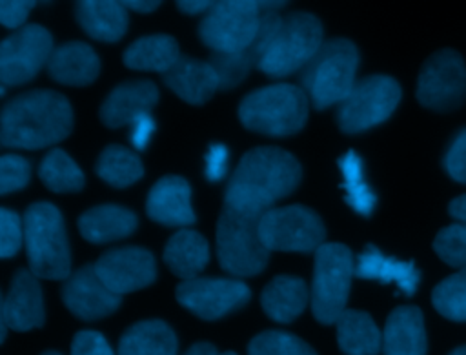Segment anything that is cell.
<instances>
[{
    "mask_svg": "<svg viewBox=\"0 0 466 355\" xmlns=\"http://www.w3.org/2000/svg\"><path fill=\"white\" fill-rule=\"evenodd\" d=\"M33 7H35V2H29V0H2L0 22L7 29H20L24 27V22Z\"/></svg>",
    "mask_w": 466,
    "mask_h": 355,
    "instance_id": "b9f144b4",
    "label": "cell"
},
{
    "mask_svg": "<svg viewBox=\"0 0 466 355\" xmlns=\"http://www.w3.org/2000/svg\"><path fill=\"white\" fill-rule=\"evenodd\" d=\"M208 64L213 67L218 78V87L229 89L238 86L248 76L251 67H257V58L248 47L238 53H213Z\"/></svg>",
    "mask_w": 466,
    "mask_h": 355,
    "instance_id": "d590c367",
    "label": "cell"
},
{
    "mask_svg": "<svg viewBox=\"0 0 466 355\" xmlns=\"http://www.w3.org/2000/svg\"><path fill=\"white\" fill-rule=\"evenodd\" d=\"M155 131V120L151 115H142L138 117L133 124H131V131H129V140L133 144L135 149L142 151L146 149L151 135Z\"/></svg>",
    "mask_w": 466,
    "mask_h": 355,
    "instance_id": "ee69618b",
    "label": "cell"
},
{
    "mask_svg": "<svg viewBox=\"0 0 466 355\" xmlns=\"http://www.w3.org/2000/svg\"><path fill=\"white\" fill-rule=\"evenodd\" d=\"M122 4L126 5V9H133L137 13H151L160 5L158 0H127Z\"/></svg>",
    "mask_w": 466,
    "mask_h": 355,
    "instance_id": "7dc6e473",
    "label": "cell"
},
{
    "mask_svg": "<svg viewBox=\"0 0 466 355\" xmlns=\"http://www.w3.org/2000/svg\"><path fill=\"white\" fill-rule=\"evenodd\" d=\"M75 16L84 33L100 42H116L127 29L126 5L115 0L78 2Z\"/></svg>",
    "mask_w": 466,
    "mask_h": 355,
    "instance_id": "d4e9b609",
    "label": "cell"
},
{
    "mask_svg": "<svg viewBox=\"0 0 466 355\" xmlns=\"http://www.w3.org/2000/svg\"><path fill=\"white\" fill-rule=\"evenodd\" d=\"M355 275L360 279H375L382 284L393 282L408 297L415 293L420 279L411 260L386 257L371 244L355 259Z\"/></svg>",
    "mask_w": 466,
    "mask_h": 355,
    "instance_id": "cb8c5ba5",
    "label": "cell"
},
{
    "mask_svg": "<svg viewBox=\"0 0 466 355\" xmlns=\"http://www.w3.org/2000/svg\"><path fill=\"white\" fill-rule=\"evenodd\" d=\"M47 71L53 80L66 86H87L100 71V60L95 49L84 42H67L58 46L49 62Z\"/></svg>",
    "mask_w": 466,
    "mask_h": 355,
    "instance_id": "7402d4cb",
    "label": "cell"
},
{
    "mask_svg": "<svg viewBox=\"0 0 466 355\" xmlns=\"http://www.w3.org/2000/svg\"><path fill=\"white\" fill-rule=\"evenodd\" d=\"M24 242V220L7 209H0V255L2 259L13 257Z\"/></svg>",
    "mask_w": 466,
    "mask_h": 355,
    "instance_id": "f35d334b",
    "label": "cell"
},
{
    "mask_svg": "<svg viewBox=\"0 0 466 355\" xmlns=\"http://www.w3.org/2000/svg\"><path fill=\"white\" fill-rule=\"evenodd\" d=\"M147 217L171 228H189L197 217L191 208V188L177 175L162 177L149 189L146 200Z\"/></svg>",
    "mask_w": 466,
    "mask_h": 355,
    "instance_id": "ac0fdd59",
    "label": "cell"
},
{
    "mask_svg": "<svg viewBox=\"0 0 466 355\" xmlns=\"http://www.w3.org/2000/svg\"><path fill=\"white\" fill-rule=\"evenodd\" d=\"M322 44V24L315 15L289 13L282 16L257 67L273 78L288 76L304 69Z\"/></svg>",
    "mask_w": 466,
    "mask_h": 355,
    "instance_id": "52a82bcc",
    "label": "cell"
},
{
    "mask_svg": "<svg viewBox=\"0 0 466 355\" xmlns=\"http://www.w3.org/2000/svg\"><path fill=\"white\" fill-rule=\"evenodd\" d=\"M450 355H466V346H459V348H455Z\"/></svg>",
    "mask_w": 466,
    "mask_h": 355,
    "instance_id": "681fc988",
    "label": "cell"
},
{
    "mask_svg": "<svg viewBox=\"0 0 466 355\" xmlns=\"http://www.w3.org/2000/svg\"><path fill=\"white\" fill-rule=\"evenodd\" d=\"M209 260L208 240L195 229L182 228L164 248V262L182 280L197 279Z\"/></svg>",
    "mask_w": 466,
    "mask_h": 355,
    "instance_id": "484cf974",
    "label": "cell"
},
{
    "mask_svg": "<svg viewBox=\"0 0 466 355\" xmlns=\"http://www.w3.org/2000/svg\"><path fill=\"white\" fill-rule=\"evenodd\" d=\"M339 167L344 177L346 202L360 215H370L375 208V195L368 188L362 175V160L355 151H348L339 158Z\"/></svg>",
    "mask_w": 466,
    "mask_h": 355,
    "instance_id": "d6a6232c",
    "label": "cell"
},
{
    "mask_svg": "<svg viewBox=\"0 0 466 355\" xmlns=\"http://www.w3.org/2000/svg\"><path fill=\"white\" fill-rule=\"evenodd\" d=\"M258 231L269 251H317L326 238L320 217L304 206L273 208L260 218Z\"/></svg>",
    "mask_w": 466,
    "mask_h": 355,
    "instance_id": "8fae6325",
    "label": "cell"
},
{
    "mask_svg": "<svg viewBox=\"0 0 466 355\" xmlns=\"http://www.w3.org/2000/svg\"><path fill=\"white\" fill-rule=\"evenodd\" d=\"M431 302L442 317L466 322V268L441 280L433 288Z\"/></svg>",
    "mask_w": 466,
    "mask_h": 355,
    "instance_id": "836d02e7",
    "label": "cell"
},
{
    "mask_svg": "<svg viewBox=\"0 0 466 355\" xmlns=\"http://www.w3.org/2000/svg\"><path fill=\"white\" fill-rule=\"evenodd\" d=\"M249 288L237 279H191L177 288V300L193 315L215 320L244 306L249 300Z\"/></svg>",
    "mask_w": 466,
    "mask_h": 355,
    "instance_id": "5bb4252c",
    "label": "cell"
},
{
    "mask_svg": "<svg viewBox=\"0 0 466 355\" xmlns=\"http://www.w3.org/2000/svg\"><path fill=\"white\" fill-rule=\"evenodd\" d=\"M302 169L299 160L273 146L248 151L226 188L224 204L238 211L264 215L279 198L288 197L299 186Z\"/></svg>",
    "mask_w": 466,
    "mask_h": 355,
    "instance_id": "6da1fadb",
    "label": "cell"
},
{
    "mask_svg": "<svg viewBox=\"0 0 466 355\" xmlns=\"http://www.w3.org/2000/svg\"><path fill=\"white\" fill-rule=\"evenodd\" d=\"M220 355H237V353H233V351H226V353H220Z\"/></svg>",
    "mask_w": 466,
    "mask_h": 355,
    "instance_id": "816d5d0a",
    "label": "cell"
},
{
    "mask_svg": "<svg viewBox=\"0 0 466 355\" xmlns=\"http://www.w3.org/2000/svg\"><path fill=\"white\" fill-rule=\"evenodd\" d=\"M51 33L29 24L9 35L0 46V80L4 86H20L31 80L53 55Z\"/></svg>",
    "mask_w": 466,
    "mask_h": 355,
    "instance_id": "4fadbf2b",
    "label": "cell"
},
{
    "mask_svg": "<svg viewBox=\"0 0 466 355\" xmlns=\"http://www.w3.org/2000/svg\"><path fill=\"white\" fill-rule=\"evenodd\" d=\"M95 269L100 280L120 297L149 286L157 277L155 257L137 246L116 248L104 253L95 262Z\"/></svg>",
    "mask_w": 466,
    "mask_h": 355,
    "instance_id": "9a60e30c",
    "label": "cell"
},
{
    "mask_svg": "<svg viewBox=\"0 0 466 355\" xmlns=\"http://www.w3.org/2000/svg\"><path fill=\"white\" fill-rule=\"evenodd\" d=\"M433 249L448 266L464 269L466 268V224L455 222L442 228L435 240Z\"/></svg>",
    "mask_w": 466,
    "mask_h": 355,
    "instance_id": "8d00e7d4",
    "label": "cell"
},
{
    "mask_svg": "<svg viewBox=\"0 0 466 355\" xmlns=\"http://www.w3.org/2000/svg\"><path fill=\"white\" fill-rule=\"evenodd\" d=\"M31 177L29 162L20 155H4L0 158V193L22 189Z\"/></svg>",
    "mask_w": 466,
    "mask_h": 355,
    "instance_id": "74e56055",
    "label": "cell"
},
{
    "mask_svg": "<svg viewBox=\"0 0 466 355\" xmlns=\"http://www.w3.org/2000/svg\"><path fill=\"white\" fill-rule=\"evenodd\" d=\"M359 51L348 38H331L300 73L302 91L315 109L340 104L355 86Z\"/></svg>",
    "mask_w": 466,
    "mask_h": 355,
    "instance_id": "277c9868",
    "label": "cell"
},
{
    "mask_svg": "<svg viewBox=\"0 0 466 355\" xmlns=\"http://www.w3.org/2000/svg\"><path fill=\"white\" fill-rule=\"evenodd\" d=\"M96 175L113 188H126L140 180L144 167L140 158L124 146H107L96 162Z\"/></svg>",
    "mask_w": 466,
    "mask_h": 355,
    "instance_id": "4dcf8cb0",
    "label": "cell"
},
{
    "mask_svg": "<svg viewBox=\"0 0 466 355\" xmlns=\"http://www.w3.org/2000/svg\"><path fill=\"white\" fill-rule=\"evenodd\" d=\"M213 4L215 2H208V0H182L177 5L180 7L182 13H187V15H198V13L206 15L213 7Z\"/></svg>",
    "mask_w": 466,
    "mask_h": 355,
    "instance_id": "f6af8a7d",
    "label": "cell"
},
{
    "mask_svg": "<svg viewBox=\"0 0 466 355\" xmlns=\"http://www.w3.org/2000/svg\"><path fill=\"white\" fill-rule=\"evenodd\" d=\"M337 326V342L344 355H377L382 350V331L366 311L346 309Z\"/></svg>",
    "mask_w": 466,
    "mask_h": 355,
    "instance_id": "f1b7e54d",
    "label": "cell"
},
{
    "mask_svg": "<svg viewBox=\"0 0 466 355\" xmlns=\"http://www.w3.org/2000/svg\"><path fill=\"white\" fill-rule=\"evenodd\" d=\"M353 275L355 259L348 246L324 242L315 251L309 304L320 324H335L346 311Z\"/></svg>",
    "mask_w": 466,
    "mask_h": 355,
    "instance_id": "ba28073f",
    "label": "cell"
},
{
    "mask_svg": "<svg viewBox=\"0 0 466 355\" xmlns=\"http://www.w3.org/2000/svg\"><path fill=\"white\" fill-rule=\"evenodd\" d=\"M309 302V289L300 277L277 275L271 279L262 295L260 304L266 315L277 322L295 320Z\"/></svg>",
    "mask_w": 466,
    "mask_h": 355,
    "instance_id": "4316f807",
    "label": "cell"
},
{
    "mask_svg": "<svg viewBox=\"0 0 466 355\" xmlns=\"http://www.w3.org/2000/svg\"><path fill=\"white\" fill-rule=\"evenodd\" d=\"M417 100L433 111H451L466 100V64L457 51L441 49L424 62Z\"/></svg>",
    "mask_w": 466,
    "mask_h": 355,
    "instance_id": "7c38bea8",
    "label": "cell"
},
{
    "mask_svg": "<svg viewBox=\"0 0 466 355\" xmlns=\"http://www.w3.org/2000/svg\"><path fill=\"white\" fill-rule=\"evenodd\" d=\"M73 109L56 91L36 89L9 100L2 109L4 147L40 149L71 133Z\"/></svg>",
    "mask_w": 466,
    "mask_h": 355,
    "instance_id": "7a4b0ae2",
    "label": "cell"
},
{
    "mask_svg": "<svg viewBox=\"0 0 466 355\" xmlns=\"http://www.w3.org/2000/svg\"><path fill=\"white\" fill-rule=\"evenodd\" d=\"M308 96L295 84H271L246 95L238 106L244 127L268 135L289 137L308 120Z\"/></svg>",
    "mask_w": 466,
    "mask_h": 355,
    "instance_id": "5b68a950",
    "label": "cell"
},
{
    "mask_svg": "<svg viewBox=\"0 0 466 355\" xmlns=\"http://www.w3.org/2000/svg\"><path fill=\"white\" fill-rule=\"evenodd\" d=\"M178 44L169 35H149L137 38L126 51H124V64L129 69L137 71H169L177 60L180 58Z\"/></svg>",
    "mask_w": 466,
    "mask_h": 355,
    "instance_id": "f546056e",
    "label": "cell"
},
{
    "mask_svg": "<svg viewBox=\"0 0 466 355\" xmlns=\"http://www.w3.org/2000/svg\"><path fill=\"white\" fill-rule=\"evenodd\" d=\"M426 331L422 311L417 306L395 308L382 330L384 355H426Z\"/></svg>",
    "mask_w": 466,
    "mask_h": 355,
    "instance_id": "ffe728a7",
    "label": "cell"
},
{
    "mask_svg": "<svg viewBox=\"0 0 466 355\" xmlns=\"http://www.w3.org/2000/svg\"><path fill=\"white\" fill-rule=\"evenodd\" d=\"M228 171V147L224 144H211L206 155L204 175L209 182H217L224 178Z\"/></svg>",
    "mask_w": 466,
    "mask_h": 355,
    "instance_id": "7bdbcfd3",
    "label": "cell"
},
{
    "mask_svg": "<svg viewBox=\"0 0 466 355\" xmlns=\"http://www.w3.org/2000/svg\"><path fill=\"white\" fill-rule=\"evenodd\" d=\"M444 167L453 180L466 184V127L451 140L444 155Z\"/></svg>",
    "mask_w": 466,
    "mask_h": 355,
    "instance_id": "ab89813d",
    "label": "cell"
},
{
    "mask_svg": "<svg viewBox=\"0 0 466 355\" xmlns=\"http://www.w3.org/2000/svg\"><path fill=\"white\" fill-rule=\"evenodd\" d=\"M38 177L44 186L55 193L80 191L84 186V173L75 160L62 149H51L40 162Z\"/></svg>",
    "mask_w": 466,
    "mask_h": 355,
    "instance_id": "1f68e13d",
    "label": "cell"
},
{
    "mask_svg": "<svg viewBox=\"0 0 466 355\" xmlns=\"http://www.w3.org/2000/svg\"><path fill=\"white\" fill-rule=\"evenodd\" d=\"M448 211H450V215H451L457 222L466 224V193L455 197V198L450 202Z\"/></svg>",
    "mask_w": 466,
    "mask_h": 355,
    "instance_id": "bcb514c9",
    "label": "cell"
},
{
    "mask_svg": "<svg viewBox=\"0 0 466 355\" xmlns=\"http://www.w3.org/2000/svg\"><path fill=\"white\" fill-rule=\"evenodd\" d=\"M248 355H317L315 350L302 339L279 331L268 330L255 335L248 346Z\"/></svg>",
    "mask_w": 466,
    "mask_h": 355,
    "instance_id": "e575fe53",
    "label": "cell"
},
{
    "mask_svg": "<svg viewBox=\"0 0 466 355\" xmlns=\"http://www.w3.org/2000/svg\"><path fill=\"white\" fill-rule=\"evenodd\" d=\"M260 218V215L224 204L217 222V257L224 271L235 277H253L266 268L269 249L258 231Z\"/></svg>",
    "mask_w": 466,
    "mask_h": 355,
    "instance_id": "8992f818",
    "label": "cell"
},
{
    "mask_svg": "<svg viewBox=\"0 0 466 355\" xmlns=\"http://www.w3.org/2000/svg\"><path fill=\"white\" fill-rule=\"evenodd\" d=\"M400 102V86L386 75H371L355 82L337 107V124L344 133H360L384 122Z\"/></svg>",
    "mask_w": 466,
    "mask_h": 355,
    "instance_id": "30bf717a",
    "label": "cell"
},
{
    "mask_svg": "<svg viewBox=\"0 0 466 355\" xmlns=\"http://www.w3.org/2000/svg\"><path fill=\"white\" fill-rule=\"evenodd\" d=\"M164 84L187 104L208 102L218 87V78L208 62L180 56L177 64L162 75Z\"/></svg>",
    "mask_w": 466,
    "mask_h": 355,
    "instance_id": "44dd1931",
    "label": "cell"
},
{
    "mask_svg": "<svg viewBox=\"0 0 466 355\" xmlns=\"http://www.w3.org/2000/svg\"><path fill=\"white\" fill-rule=\"evenodd\" d=\"M71 355H115L106 337L93 330H82L73 337Z\"/></svg>",
    "mask_w": 466,
    "mask_h": 355,
    "instance_id": "60d3db41",
    "label": "cell"
},
{
    "mask_svg": "<svg viewBox=\"0 0 466 355\" xmlns=\"http://www.w3.org/2000/svg\"><path fill=\"white\" fill-rule=\"evenodd\" d=\"M158 100V89L151 80H129L116 86L100 107V120L107 127L131 126L138 117L149 115Z\"/></svg>",
    "mask_w": 466,
    "mask_h": 355,
    "instance_id": "d6986e66",
    "label": "cell"
},
{
    "mask_svg": "<svg viewBox=\"0 0 466 355\" xmlns=\"http://www.w3.org/2000/svg\"><path fill=\"white\" fill-rule=\"evenodd\" d=\"M260 15L262 9L253 0L215 2L200 20V40L213 53L244 51L257 36Z\"/></svg>",
    "mask_w": 466,
    "mask_h": 355,
    "instance_id": "9c48e42d",
    "label": "cell"
},
{
    "mask_svg": "<svg viewBox=\"0 0 466 355\" xmlns=\"http://www.w3.org/2000/svg\"><path fill=\"white\" fill-rule=\"evenodd\" d=\"M184 355H218V351L209 342H197Z\"/></svg>",
    "mask_w": 466,
    "mask_h": 355,
    "instance_id": "c3c4849f",
    "label": "cell"
},
{
    "mask_svg": "<svg viewBox=\"0 0 466 355\" xmlns=\"http://www.w3.org/2000/svg\"><path fill=\"white\" fill-rule=\"evenodd\" d=\"M116 355H177L175 331L158 319L140 320L124 331Z\"/></svg>",
    "mask_w": 466,
    "mask_h": 355,
    "instance_id": "83f0119b",
    "label": "cell"
},
{
    "mask_svg": "<svg viewBox=\"0 0 466 355\" xmlns=\"http://www.w3.org/2000/svg\"><path fill=\"white\" fill-rule=\"evenodd\" d=\"M137 215L131 209L102 204L80 215L78 231L87 242L104 244L129 237L137 229Z\"/></svg>",
    "mask_w": 466,
    "mask_h": 355,
    "instance_id": "603a6c76",
    "label": "cell"
},
{
    "mask_svg": "<svg viewBox=\"0 0 466 355\" xmlns=\"http://www.w3.org/2000/svg\"><path fill=\"white\" fill-rule=\"evenodd\" d=\"M62 300L75 317L96 320L111 315L120 306L122 297L100 280L95 264H87L69 275L62 286Z\"/></svg>",
    "mask_w": 466,
    "mask_h": 355,
    "instance_id": "e0dca14e",
    "label": "cell"
},
{
    "mask_svg": "<svg viewBox=\"0 0 466 355\" xmlns=\"http://www.w3.org/2000/svg\"><path fill=\"white\" fill-rule=\"evenodd\" d=\"M42 355H60L58 351H46V353H42Z\"/></svg>",
    "mask_w": 466,
    "mask_h": 355,
    "instance_id": "f907efd6",
    "label": "cell"
},
{
    "mask_svg": "<svg viewBox=\"0 0 466 355\" xmlns=\"http://www.w3.org/2000/svg\"><path fill=\"white\" fill-rule=\"evenodd\" d=\"M44 319V299L38 277H35L31 269H18L2 300L0 339L5 340L7 330L29 331L40 328Z\"/></svg>",
    "mask_w": 466,
    "mask_h": 355,
    "instance_id": "2e32d148",
    "label": "cell"
},
{
    "mask_svg": "<svg viewBox=\"0 0 466 355\" xmlns=\"http://www.w3.org/2000/svg\"><path fill=\"white\" fill-rule=\"evenodd\" d=\"M24 244L29 269L38 279L60 280L71 275V253L62 213L49 202H35L24 215Z\"/></svg>",
    "mask_w": 466,
    "mask_h": 355,
    "instance_id": "3957f363",
    "label": "cell"
}]
</instances>
